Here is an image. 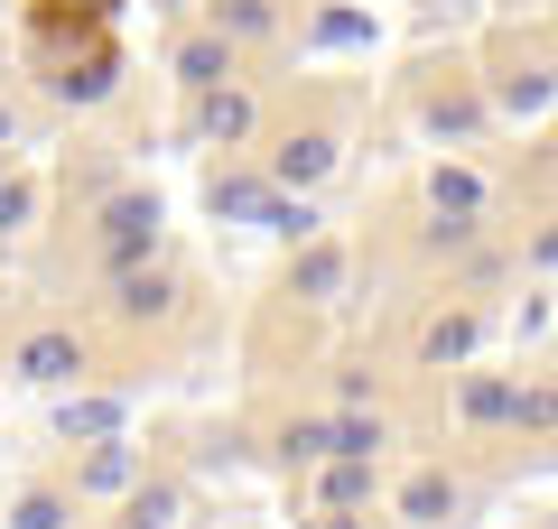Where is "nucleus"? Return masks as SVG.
Returning <instances> with one entry per match:
<instances>
[{"label":"nucleus","instance_id":"nucleus-1","mask_svg":"<svg viewBox=\"0 0 558 529\" xmlns=\"http://www.w3.org/2000/svg\"><path fill=\"white\" fill-rule=\"evenodd\" d=\"M317 168H326V139H289V149H279V176H289V186L317 176Z\"/></svg>","mask_w":558,"mask_h":529},{"label":"nucleus","instance_id":"nucleus-2","mask_svg":"<svg viewBox=\"0 0 558 529\" xmlns=\"http://www.w3.org/2000/svg\"><path fill=\"white\" fill-rule=\"evenodd\" d=\"M65 362H75V353H65V344H28V372H38V381H57Z\"/></svg>","mask_w":558,"mask_h":529}]
</instances>
